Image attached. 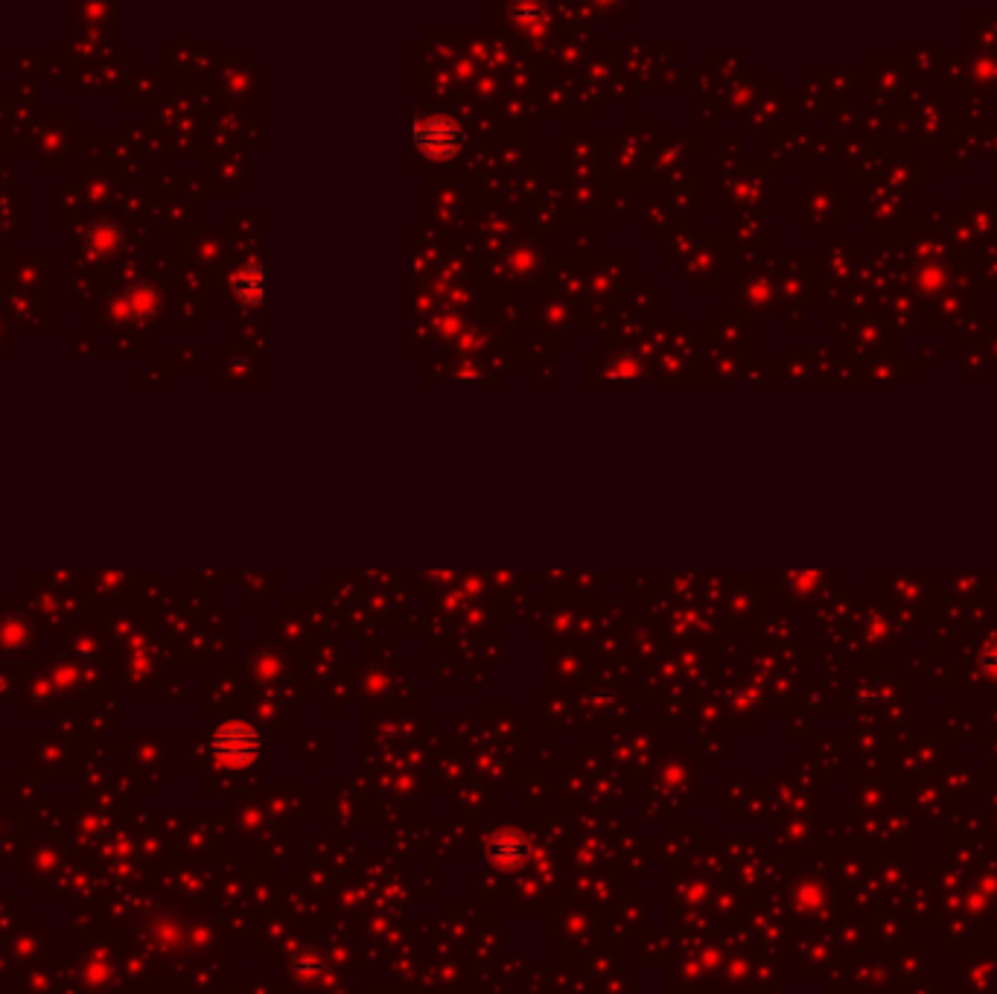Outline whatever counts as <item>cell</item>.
I'll return each mask as SVG.
<instances>
[{"instance_id":"6da1fadb","label":"cell","mask_w":997,"mask_h":994,"mask_svg":"<svg viewBox=\"0 0 997 994\" xmlns=\"http://www.w3.org/2000/svg\"><path fill=\"white\" fill-rule=\"evenodd\" d=\"M412 140L414 149L426 161L444 164L458 158V152L467 143V132L447 111H420L412 123Z\"/></svg>"},{"instance_id":"7a4b0ae2","label":"cell","mask_w":997,"mask_h":994,"mask_svg":"<svg viewBox=\"0 0 997 994\" xmlns=\"http://www.w3.org/2000/svg\"><path fill=\"white\" fill-rule=\"evenodd\" d=\"M260 753H263V738L257 726L245 720H228L216 726L210 735V755L222 767H248L260 758Z\"/></svg>"},{"instance_id":"3957f363","label":"cell","mask_w":997,"mask_h":994,"mask_svg":"<svg viewBox=\"0 0 997 994\" xmlns=\"http://www.w3.org/2000/svg\"><path fill=\"white\" fill-rule=\"evenodd\" d=\"M111 304L123 309V318H152L161 309V292L152 283H135L123 295L111 298Z\"/></svg>"},{"instance_id":"277c9868","label":"cell","mask_w":997,"mask_h":994,"mask_svg":"<svg viewBox=\"0 0 997 994\" xmlns=\"http://www.w3.org/2000/svg\"><path fill=\"white\" fill-rule=\"evenodd\" d=\"M487 855H490V860H493L496 866H502V869H514L519 863H525L531 852H528V840H525L519 831L505 828V831L493 834V840H490V846H487Z\"/></svg>"},{"instance_id":"5b68a950","label":"cell","mask_w":997,"mask_h":994,"mask_svg":"<svg viewBox=\"0 0 997 994\" xmlns=\"http://www.w3.org/2000/svg\"><path fill=\"white\" fill-rule=\"evenodd\" d=\"M231 289H234V298L240 304H245V307H260L263 298H266V272H263V266L257 260L240 266L234 272V277H231Z\"/></svg>"},{"instance_id":"8992f818","label":"cell","mask_w":997,"mask_h":994,"mask_svg":"<svg viewBox=\"0 0 997 994\" xmlns=\"http://www.w3.org/2000/svg\"><path fill=\"white\" fill-rule=\"evenodd\" d=\"M120 245V225L114 222H97L91 231H88V248L94 254H108Z\"/></svg>"},{"instance_id":"52a82bcc","label":"cell","mask_w":997,"mask_h":994,"mask_svg":"<svg viewBox=\"0 0 997 994\" xmlns=\"http://www.w3.org/2000/svg\"><path fill=\"white\" fill-rule=\"evenodd\" d=\"M511 12H514V15H519V18H531V15H540V12H543V6H531V3H522V6H514Z\"/></svg>"}]
</instances>
